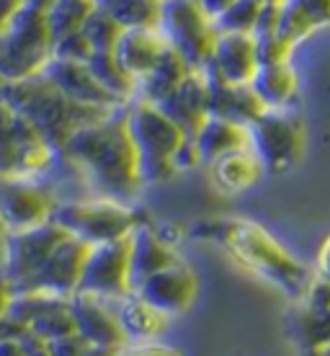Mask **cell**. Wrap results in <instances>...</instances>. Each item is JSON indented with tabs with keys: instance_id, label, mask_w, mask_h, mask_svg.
Here are the masks:
<instances>
[{
	"instance_id": "f1b7e54d",
	"label": "cell",
	"mask_w": 330,
	"mask_h": 356,
	"mask_svg": "<svg viewBox=\"0 0 330 356\" xmlns=\"http://www.w3.org/2000/svg\"><path fill=\"white\" fill-rule=\"evenodd\" d=\"M93 10H96V0H52L49 13H47L52 42L81 31L83 24L88 21V16Z\"/></svg>"
},
{
	"instance_id": "e0dca14e",
	"label": "cell",
	"mask_w": 330,
	"mask_h": 356,
	"mask_svg": "<svg viewBox=\"0 0 330 356\" xmlns=\"http://www.w3.org/2000/svg\"><path fill=\"white\" fill-rule=\"evenodd\" d=\"M206 67L230 86H250L256 70L261 67L253 36L217 34L215 49H212Z\"/></svg>"
},
{
	"instance_id": "3957f363",
	"label": "cell",
	"mask_w": 330,
	"mask_h": 356,
	"mask_svg": "<svg viewBox=\"0 0 330 356\" xmlns=\"http://www.w3.org/2000/svg\"><path fill=\"white\" fill-rule=\"evenodd\" d=\"M0 101L8 104L10 108H16L21 116H26L57 152L63 150L65 143L81 127L99 122V119L114 111V108H93L75 104L65 96L63 90L54 88L42 72L31 75L26 81L6 83Z\"/></svg>"
},
{
	"instance_id": "6da1fadb",
	"label": "cell",
	"mask_w": 330,
	"mask_h": 356,
	"mask_svg": "<svg viewBox=\"0 0 330 356\" xmlns=\"http://www.w3.org/2000/svg\"><path fill=\"white\" fill-rule=\"evenodd\" d=\"M124 106L114 108L99 122L81 127L65 143L60 155L88 178L99 196L129 204L145 184L140 176L137 150L126 129Z\"/></svg>"
},
{
	"instance_id": "484cf974",
	"label": "cell",
	"mask_w": 330,
	"mask_h": 356,
	"mask_svg": "<svg viewBox=\"0 0 330 356\" xmlns=\"http://www.w3.org/2000/svg\"><path fill=\"white\" fill-rule=\"evenodd\" d=\"M191 72L194 70L183 63V57L176 54L173 49H168L160 63L137 83V96L134 98H142V101H150V104H160V101H165L173 90L179 88L181 83L186 81Z\"/></svg>"
},
{
	"instance_id": "d590c367",
	"label": "cell",
	"mask_w": 330,
	"mask_h": 356,
	"mask_svg": "<svg viewBox=\"0 0 330 356\" xmlns=\"http://www.w3.org/2000/svg\"><path fill=\"white\" fill-rule=\"evenodd\" d=\"M13 294H16L13 284L8 282V276L0 271V323L8 318L10 302H13Z\"/></svg>"
},
{
	"instance_id": "d4e9b609",
	"label": "cell",
	"mask_w": 330,
	"mask_h": 356,
	"mask_svg": "<svg viewBox=\"0 0 330 356\" xmlns=\"http://www.w3.org/2000/svg\"><path fill=\"white\" fill-rule=\"evenodd\" d=\"M250 90L258 96L266 111H279V108L292 106L297 90H299V78H297L292 63L261 65L250 81Z\"/></svg>"
},
{
	"instance_id": "e575fe53",
	"label": "cell",
	"mask_w": 330,
	"mask_h": 356,
	"mask_svg": "<svg viewBox=\"0 0 330 356\" xmlns=\"http://www.w3.org/2000/svg\"><path fill=\"white\" fill-rule=\"evenodd\" d=\"M88 348L90 346L78 336V333H70V336L49 341V343H47V354L49 356H83Z\"/></svg>"
},
{
	"instance_id": "8d00e7d4",
	"label": "cell",
	"mask_w": 330,
	"mask_h": 356,
	"mask_svg": "<svg viewBox=\"0 0 330 356\" xmlns=\"http://www.w3.org/2000/svg\"><path fill=\"white\" fill-rule=\"evenodd\" d=\"M232 3H235V0H197V6L204 10V16L209 18V21H215L217 16H222Z\"/></svg>"
},
{
	"instance_id": "7c38bea8",
	"label": "cell",
	"mask_w": 330,
	"mask_h": 356,
	"mask_svg": "<svg viewBox=\"0 0 330 356\" xmlns=\"http://www.w3.org/2000/svg\"><path fill=\"white\" fill-rule=\"evenodd\" d=\"M57 199L31 178H0V222L8 232L28 230L52 220Z\"/></svg>"
},
{
	"instance_id": "cb8c5ba5",
	"label": "cell",
	"mask_w": 330,
	"mask_h": 356,
	"mask_svg": "<svg viewBox=\"0 0 330 356\" xmlns=\"http://www.w3.org/2000/svg\"><path fill=\"white\" fill-rule=\"evenodd\" d=\"M325 26H330V0H284L279 6V31L295 47Z\"/></svg>"
},
{
	"instance_id": "277c9868",
	"label": "cell",
	"mask_w": 330,
	"mask_h": 356,
	"mask_svg": "<svg viewBox=\"0 0 330 356\" xmlns=\"http://www.w3.org/2000/svg\"><path fill=\"white\" fill-rule=\"evenodd\" d=\"M124 114L145 186H155L176 176V158L188 140L186 132L158 104L142 98H132L124 106Z\"/></svg>"
},
{
	"instance_id": "f546056e",
	"label": "cell",
	"mask_w": 330,
	"mask_h": 356,
	"mask_svg": "<svg viewBox=\"0 0 330 356\" xmlns=\"http://www.w3.org/2000/svg\"><path fill=\"white\" fill-rule=\"evenodd\" d=\"M261 6L258 0H235L230 8L224 10L222 16H217L215 24L217 34H253V29L261 18Z\"/></svg>"
},
{
	"instance_id": "9c48e42d",
	"label": "cell",
	"mask_w": 330,
	"mask_h": 356,
	"mask_svg": "<svg viewBox=\"0 0 330 356\" xmlns=\"http://www.w3.org/2000/svg\"><path fill=\"white\" fill-rule=\"evenodd\" d=\"M250 150L263 163L266 173H286L304 155V127L289 108L263 111L248 124Z\"/></svg>"
},
{
	"instance_id": "d6a6232c",
	"label": "cell",
	"mask_w": 330,
	"mask_h": 356,
	"mask_svg": "<svg viewBox=\"0 0 330 356\" xmlns=\"http://www.w3.org/2000/svg\"><path fill=\"white\" fill-rule=\"evenodd\" d=\"M52 57L67 60V63H88L93 57V47H90V42L85 39L83 31H75V34H67L54 42Z\"/></svg>"
},
{
	"instance_id": "4dcf8cb0",
	"label": "cell",
	"mask_w": 330,
	"mask_h": 356,
	"mask_svg": "<svg viewBox=\"0 0 330 356\" xmlns=\"http://www.w3.org/2000/svg\"><path fill=\"white\" fill-rule=\"evenodd\" d=\"M315 276L304 302L313 312H330V235L322 241L317 259H315Z\"/></svg>"
},
{
	"instance_id": "2e32d148",
	"label": "cell",
	"mask_w": 330,
	"mask_h": 356,
	"mask_svg": "<svg viewBox=\"0 0 330 356\" xmlns=\"http://www.w3.org/2000/svg\"><path fill=\"white\" fill-rule=\"evenodd\" d=\"M47 81L52 83L57 90H63L65 96L81 104V106H93V108H116L124 106L119 98H114L108 93L96 75L90 72V67L85 63H67V60H57L52 57L47 67L42 70Z\"/></svg>"
},
{
	"instance_id": "7a4b0ae2",
	"label": "cell",
	"mask_w": 330,
	"mask_h": 356,
	"mask_svg": "<svg viewBox=\"0 0 330 356\" xmlns=\"http://www.w3.org/2000/svg\"><path fill=\"white\" fill-rule=\"evenodd\" d=\"M188 235L197 241L217 243L245 271L256 274L292 300L304 302L310 292L315 271L297 256H292L263 225L242 217H217L197 222Z\"/></svg>"
},
{
	"instance_id": "1f68e13d",
	"label": "cell",
	"mask_w": 330,
	"mask_h": 356,
	"mask_svg": "<svg viewBox=\"0 0 330 356\" xmlns=\"http://www.w3.org/2000/svg\"><path fill=\"white\" fill-rule=\"evenodd\" d=\"M81 31L85 34V39L90 42L93 52H114L116 42H119V36H122V31H124V29L119 26L111 16H106L101 8H96L88 16V21L83 24Z\"/></svg>"
},
{
	"instance_id": "ffe728a7",
	"label": "cell",
	"mask_w": 330,
	"mask_h": 356,
	"mask_svg": "<svg viewBox=\"0 0 330 356\" xmlns=\"http://www.w3.org/2000/svg\"><path fill=\"white\" fill-rule=\"evenodd\" d=\"M199 165H212L215 161L238 150H250L248 127L222 116H206L201 127L191 134Z\"/></svg>"
},
{
	"instance_id": "d6986e66",
	"label": "cell",
	"mask_w": 330,
	"mask_h": 356,
	"mask_svg": "<svg viewBox=\"0 0 330 356\" xmlns=\"http://www.w3.org/2000/svg\"><path fill=\"white\" fill-rule=\"evenodd\" d=\"M168 49L170 47L165 44V39L158 31V26L124 29L114 47V57L132 75L134 83H140L165 57Z\"/></svg>"
},
{
	"instance_id": "603a6c76",
	"label": "cell",
	"mask_w": 330,
	"mask_h": 356,
	"mask_svg": "<svg viewBox=\"0 0 330 356\" xmlns=\"http://www.w3.org/2000/svg\"><path fill=\"white\" fill-rule=\"evenodd\" d=\"M209 178L215 184L217 191L222 194H245L253 186H258V181L263 178L266 168L263 163L256 158L253 150H238L224 155L220 161H215L212 165H206Z\"/></svg>"
},
{
	"instance_id": "ac0fdd59",
	"label": "cell",
	"mask_w": 330,
	"mask_h": 356,
	"mask_svg": "<svg viewBox=\"0 0 330 356\" xmlns=\"http://www.w3.org/2000/svg\"><path fill=\"white\" fill-rule=\"evenodd\" d=\"M181 256L150 222H140L129 235V282L132 289L147 276L179 264Z\"/></svg>"
},
{
	"instance_id": "5b68a950",
	"label": "cell",
	"mask_w": 330,
	"mask_h": 356,
	"mask_svg": "<svg viewBox=\"0 0 330 356\" xmlns=\"http://www.w3.org/2000/svg\"><path fill=\"white\" fill-rule=\"evenodd\" d=\"M49 6L52 0H24V6L0 29V75L6 83L39 75L52 60Z\"/></svg>"
},
{
	"instance_id": "ab89813d",
	"label": "cell",
	"mask_w": 330,
	"mask_h": 356,
	"mask_svg": "<svg viewBox=\"0 0 330 356\" xmlns=\"http://www.w3.org/2000/svg\"><path fill=\"white\" fill-rule=\"evenodd\" d=\"M261 6H281V3H284V0H258Z\"/></svg>"
},
{
	"instance_id": "4fadbf2b",
	"label": "cell",
	"mask_w": 330,
	"mask_h": 356,
	"mask_svg": "<svg viewBox=\"0 0 330 356\" xmlns=\"http://www.w3.org/2000/svg\"><path fill=\"white\" fill-rule=\"evenodd\" d=\"M132 292L173 321V318H179L194 307L199 297V276L188 264L179 261V264L163 268L158 274L147 276Z\"/></svg>"
},
{
	"instance_id": "83f0119b",
	"label": "cell",
	"mask_w": 330,
	"mask_h": 356,
	"mask_svg": "<svg viewBox=\"0 0 330 356\" xmlns=\"http://www.w3.org/2000/svg\"><path fill=\"white\" fill-rule=\"evenodd\" d=\"M96 8L114 18L122 29L158 26V16H160L158 0H96Z\"/></svg>"
},
{
	"instance_id": "f35d334b",
	"label": "cell",
	"mask_w": 330,
	"mask_h": 356,
	"mask_svg": "<svg viewBox=\"0 0 330 356\" xmlns=\"http://www.w3.org/2000/svg\"><path fill=\"white\" fill-rule=\"evenodd\" d=\"M83 356H111V351H106V348H88Z\"/></svg>"
},
{
	"instance_id": "44dd1931",
	"label": "cell",
	"mask_w": 330,
	"mask_h": 356,
	"mask_svg": "<svg viewBox=\"0 0 330 356\" xmlns=\"http://www.w3.org/2000/svg\"><path fill=\"white\" fill-rule=\"evenodd\" d=\"M122 330L126 336V343H150V341H160L168 333L170 318L147 305L142 297L134 292L124 294L122 300L114 302Z\"/></svg>"
},
{
	"instance_id": "9a60e30c",
	"label": "cell",
	"mask_w": 330,
	"mask_h": 356,
	"mask_svg": "<svg viewBox=\"0 0 330 356\" xmlns=\"http://www.w3.org/2000/svg\"><path fill=\"white\" fill-rule=\"evenodd\" d=\"M114 302L90 297V294H72L70 297V310L72 321H75V330L90 348H106V351H116L119 346L126 343V336L122 330Z\"/></svg>"
},
{
	"instance_id": "5bb4252c",
	"label": "cell",
	"mask_w": 330,
	"mask_h": 356,
	"mask_svg": "<svg viewBox=\"0 0 330 356\" xmlns=\"http://www.w3.org/2000/svg\"><path fill=\"white\" fill-rule=\"evenodd\" d=\"M88 253H90V245H85L83 241L67 235L54 248V253L47 259L44 266L39 268L26 284L21 286V289H16V292H44V294H52V297L70 300L72 294H78L83 266H85Z\"/></svg>"
},
{
	"instance_id": "ba28073f",
	"label": "cell",
	"mask_w": 330,
	"mask_h": 356,
	"mask_svg": "<svg viewBox=\"0 0 330 356\" xmlns=\"http://www.w3.org/2000/svg\"><path fill=\"white\" fill-rule=\"evenodd\" d=\"M158 31L191 70H204L209 65L217 31L215 24L197 6V0H163Z\"/></svg>"
},
{
	"instance_id": "60d3db41",
	"label": "cell",
	"mask_w": 330,
	"mask_h": 356,
	"mask_svg": "<svg viewBox=\"0 0 330 356\" xmlns=\"http://www.w3.org/2000/svg\"><path fill=\"white\" fill-rule=\"evenodd\" d=\"M3 88H6V78L0 75V98H3Z\"/></svg>"
},
{
	"instance_id": "b9f144b4",
	"label": "cell",
	"mask_w": 330,
	"mask_h": 356,
	"mask_svg": "<svg viewBox=\"0 0 330 356\" xmlns=\"http://www.w3.org/2000/svg\"><path fill=\"white\" fill-rule=\"evenodd\" d=\"M158 3H163V0H158Z\"/></svg>"
},
{
	"instance_id": "52a82bcc",
	"label": "cell",
	"mask_w": 330,
	"mask_h": 356,
	"mask_svg": "<svg viewBox=\"0 0 330 356\" xmlns=\"http://www.w3.org/2000/svg\"><path fill=\"white\" fill-rule=\"evenodd\" d=\"M60 152L44 140L26 116L0 101V178L39 181L52 170Z\"/></svg>"
},
{
	"instance_id": "74e56055",
	"label": "cell",
	"mask_w": 330,
	"mask_h": 356,
	"mask_svg": "<svg viewBox=\"0 0 330 356\" xmlns=\"http://www.w3.org/2000/svg\"><path fill=\"white\" fill-rule=\"evenodd\" d=\"M6 238H8V230L0 222V271H3V261H6Z\"/></svg>"
},
{
	"instance_id": "7402d4cb",
	"label": "cell",
	"mask_w": 330,
	"mask_h": 356,
	"mask_svg": "<svg viewBox=\"0 0 330 356\" xmlns=\"http://www.w3.org/2000/svg\"><path fill=\"white\" fill-rule=\"evenodd\" d=\"M158 106L165 111V114L176 122V124L186 132V137L197 132L201 122L206 116V81H204V72L194 70L188 75L186 81L181 83L179 88L173 90L165 101H160Z\"/></svg>"
},
{
	"instance_id": "30bf717a",
	"label": "cell",
	"mask_w": 330,
	"mask_h": 356,
	"mask_svg": "<svg viewBox=\"0 0 330 356\" xmlns=\"http://www.w3.org/2000/svg\"><path fill=\"white\" fill-rule=\"evenodd\" d=\"M67 238V232L57 222H44L28 227V230L8 232L6 238V261L3 274L8 276L13 289H21L28 279L44 266L47 259L54 253V248Z\"/></svg>"
},
{
	"instance_id": "4316f807",
	"label": "cell",
	"mask_w": 330,
	"mask_h": 356,
	"mask_svg": "<svg viewBox=\"0 0 330 356\" xmlns=\"http://www.w3.org/2000/svg\"><path fill=\"white\" fill-rule=\"evenodd\" d=\"M90 72L96 75V81L111 93L114 98H119L122 104H129L137 96V83L129 72L119 65V60L114 57V52H93L88 63Z\"/></svg>"
},
{
	"instance_id": "8992f818",
	"label": "cell",
	"mask_w": 330,
	"mask_h": 356,
	"mask_svg": "<svg viewBox=\"0 0 330 356\" xmlns=\"http://www.w3.org/2000/svg\"><path fill=\"white\" fill-rule=\"evenodd\" d=\"M52 222L60 225L70 238H78L93 248L129 238L134 227L142 222V217L124 202L96 196L83 202H57Z\"/></svg>"
},
{
	"instance_id": "8fae6325",
	"label": "cell",
	"mask_w": 330,
	"mask_h": 356,
	"mask_svg": "<svg viewBox=\"0 0 330 356\" xmlns=\"http://www.w3.org/2000/svg\"><path fill=\"white\" fill-rule=\"evenodd\" d=\"M81 294H90L106 302H116L132 292L129 282V238L93 245L81 276Z\"/></svg>"
},
{
	"instance_id": "836d02e7",
	"label": "cell",
	"mask_w": 330,
	"mask_h": 356,
	"mask_svg": "<svg viewBox=\"0 0 330 356\" xmlns=\"http://www.w3.org/2000/svg\"><path fill=\"white\" fill-rule=\"evenodd\" d=\"M111 356H181V351L165 346L163 341H150V343H124L111 351Z\"/></svg>"
}]
</instances>
